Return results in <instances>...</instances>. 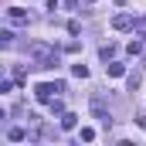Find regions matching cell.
Instances as JSON below:
<instances>
[{"mask_svg":"<svg viewBox=\"0 0 146 146\" xmlns=\"http://www.w3.org/2000/svg\"><path fill=\"white\" fill-rule=\"evenodd\" d=\"M7 21H10V24H27V14H24L21 7H10V10H7Z\"/></svg>","mask_w":146,"mask_h":146,"instance_id":"obj_5","label":"cell"},{"mask_svg":"<svg viewBox=\"0 0 146 146\" xmlns=\"http://www.w3.org/2000/svg\"><path fill=\"white\" fill-rule=\"evenodd\" d=\"M65 3H68V7H78V0H65Z\"/></svg>","mask_w":146,"mask_h":146,"instance_id":"obj_18","label":"cell"},{"mask_svg":"<svg viewBox=\"0 0 146 146\" xmlns=\"http://www.w3.org/2000/svg\"><path fill=\"white\" fill-rule=\"evenodd\" d=\"M136 34L146 41V17H139V21H136Z\"/></svg>","mask_w":146,"mask_h":146,"instance_id":"obj_16","label":"cell"},{"mask_svg":"<svg viewBox=\"0 0 146 146\" xmlns=\"http://www.w3.org/2000/svg\"><path fill=\"white\" fill-rule=\"evenodd\" d=\"M72 75H75V78H88V68L78 61V65H72Z\"/></svg>","mask_w":146,"mask_h":146,"instance_id":"obj_12","label":"cell"},{"mask_svg":"<svg viewBox=\"0 0 146 146\" xmlns=\"http://www.w3.org/2000/svg\"><path fill=\"white\" fill-rule=\"evenodd\" d=\"M78 139H82V143H92V139H95V129H88V126H85V129L78 133Z\"/></svg>","mask_w":146,"mask_h":146,"instance_id":"obj_13","label":"cell"},{"mask_svg":"<svg viewBox=\"0 0 146 146\" xmlns=\"http://www.w3.org/2000/svg\"><path fill=\"white\" fill-rule=\"evenodd\" d=\"M99 54H102V61H112V58L119 54V48H115V44H102V48H99Z\"/></svg>","mask_w":146,"mask_h":146,"instance_id":"obj_8","label":"cell"},{"mask_svg":"<svg viewBox=\"0 0 146 146\" xmlns=\"http://www.w3.org/2000/svg\"><path fill=\"white\" fill-rule=\"evenodd\" d=\"M65 51H68V54H78V51H82V44H78V41H68V44H65Z\"/></svg>","mask_w":146,"mask_h":146,"instance_id":"obj_17","label":"cell"},{"mask_svg":"<svg viewBox=\"0 0 146 146\" xmlns=\"http://www.w3.org/2000/svg\"><path fill=\"white\" fill-rule=\"evenodd\" d=\"M106 72L119 78V75H126V65H119V61H109V65H106Z\"/></svg>","mask_w":146,"mask_h":146,"instance_id":"obj_9","label":"cell"},{"mask_svg":"<svg viewBox=\"0 0 146 146\" xmlns=\"http://www.w3.org/2000/svg\"><path fill=\"white\" fill-rule=\"evenodd\" d=\"M126 82H129V92H136V88H139V72H133Z\"/></svg>","mask_w":146,"mask_h":146,"instance_id":"obj_15","label":"cell"},{"mask_svg":"<svg viewBox=\"0 0 146 146\" xmlns=\"http://www.w3.org/2000/svg\"><path fill=\"white\" fill-rule=\"evenodd\" d=\"M0 44L10 48V44H14V31H0Z\"/></svg>","mask_w":146,"mask_h":146,"instance_id":"obj_14","label":"cell"},{"mask_svg":"<svg viewBox=\"0 0 146 146\" xmlns=\"http://www.w3.org/2000/svg\"><path fill=\"white\" fill-rule=\"evenodd\" d=\"M27 54H31V61H34L37 68H58V51L51 48V44H44V41H31L27 44Z\"/></svg>","mask_w":146,"mask_h":146,"instance_id":"obj_1","label":"cell"},{"mask_svg":"<svg viewBox=\"0 0 146 146\" xmlns=\"http://www.w3.org/2000/svg\"><path fill=\"white\" fill-rule=\"evenodd\" d=\"M126 54H133V58H139V54H143V41H129V48H126Z\"/></svg>","mask_w":146,"mask_h":146,"instance_id":"obj_10","label":"cell"},{"mask_svg":"<svg viewBox=\"0 0 146 146\" xmlns=\"http://www.w3.org/2000/svg\"><path fill=\"white\" fill-rule=\"evenodd\" d=\"M75 126H78V115H75V112H61V129H65V133H72Z\"/></svg>","mask_w":146,"mask_h":146,"instance_id":"obj_7","label":"cell"},{"mask_svg":"<svg viewBox=\"0 0 146 146\" xmlns=\"http://www.w3.org/2000/svg\"><path fill=\"white\" fill-rule=\"evenodd\" d=\"M48 109L54 112V115H61V112H65V102H61V99H58V95H54V99H51V102H48Z\"/></svg>","mask_w":146,"mask_h":146,"instance_id":"obj_11","label":"cell"},{"mask_svg":"<svg viewBox=\"0 0 146 146\" xmlns=\"http://www.w3.org/2000/svg\"><path fill=\"white\" fill-rule=\"evenodd\" d=\"M115 3H119V7H122V3H126V0H115Z\"/></svg>","mask_w":146,"mask_h":146,"instance_id":"obj_19","label":"cell"},{"mask_svg":"<svg viewBox=\"0 0 146 146\" xmlns=\"http://www.w3.org/2000/svg\"><path fill=\"white\" fill-rule=\"evenodd\" d=\"M92 115H95V119H99V122H102L106 129L112 126V115H109L106 109H102V99H92Z\"/></svg>","mask_w":146,"mask_h":146,"instance_id":"obj_4","label":"cell"},{"mask_svg":"<svg viewBox=\"0 0 146 146\" xmlns=\"http://www.w3.org/2000/svg\"><path fill=\"white\" fill-rule=\"evenodd\" d=\"M58 92H65V82H54V85H51V82H41V85L34 88V99L37 102H51Z\"/></svg>","mask_w":146,"mask_h":146,"instance_id":"obj_2","label":"cell"},{"mask_svg":"<svg viewBox=\"0 0 146 146\" xmlns=\"http://www.w3.org/2000/svg\"><path fill=\"white\" fill-rule=\"evenodd\" d=\"M112 27L115 31H136V17L133 14H115L112 17Z\"/></svg>","mask_w":146,"mask_h":146,"instance_id":"obj_3","label":"cell"},{"mask_svg":"<svg viewBox=\"0 0 146 146\" xmlns=\"http://www.w3.org/2000/svg\"><path fill=\"white\" fill-rule=\"evenodd\" d=\"M7 139H10V143H24V139H27V129H21V126H10V129H7Z\"/></svg>","mask_w":146,"mask_h":146,"instance_id":"obj_6","label":"cell"}]
</instances>
